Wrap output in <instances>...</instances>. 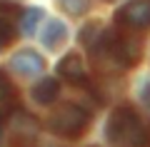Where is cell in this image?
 I'll use <instances>...</instances> for the list:
<instances>
[{
  "label": "cell",
  "mask_w": 150,
  "mask_h": 147,
  "mask_svg": "<svg viewBox=\"0 0 150 147\" xmlns=\"http://www.w3.org/2000/svg\"><path fill=\"white\" fill-rule=\"evenodd\" d=\"M105 137L112 147H148L150 127L133 107H115L105 122Z\"/></svg>",
  "instance_id": "cell-1"
},
{
  "label": "cell",
  "mask_w": 150,
  "mask_h": 147,
  "mask_svg": "<svg viewBox=\"0 0 150 147\" xmlns=\"http://www.w3.org/2000/svg\"><path fill=\"white\" fill-rule=\"evenodd\" d=\"M115 23L125 30H148L150 27V0H130L115 13Z\"/></svg>",
  "instance_id": "cell-4"
},
{
  "label": "cell",
  "mask_w": 150,
  "mask_h": 147,
  "mask_svg": "<svg viewBox=\"0 0 150 147\" xmlns=\"http://www.w3.org/2000/svg\"><path fill=\"white\" fill-rule=\"evenodd\" d=\"M35 137H38V122L30 115H25V112L13 115V122H10V145L13 147H33Z\"/></svg>",
  "instance_id": "cell-5"
},
{
  "label": "cell",
  "mask_w": 150,
  "mask_h": 147,
  "mask_svg": "<svg viewBox=\"0 0 150 147\" xmlns=\"http://www.w3.org/2000/svg\"><path fill=\"white\" fill-rule=\"evenodd\" d=\"M58 72L63 75V80H68L70 85H78V87L88 85V72H85V65H83L80 55H75V53H68L63 60H60Z\"/></svg>",
  "instance_id": "cell-7"
},
{
  "label": "cell",
  "mask_w": 150,
  "mask_h": 147,
  "mask_svg": "<svg viewBox=\"0 0 150 147\" xmlns=\"http://www.w3.org/2000/svg\"><path fill=\"white\" fill-rule=\"evenodd\" d=\"M88 125H90V112L83 110L80 105H73V102L60 105L48 120V130L58 137H65V140L80 137L88 130Z\"/></svg>",
  "instance_id": "cell-3"
},
{
  "label": "cell",
  "mask_w": 150,
  "mask_h": 147,
  "mask_svg": "<svg viewBox=\"0 0 150 147\" xmlns=\"http://www.w3.org/2000/svg\"><path fill=\"white\" fill-rule=\"evenodd\" d=\"M138 97H140V105L143 110L148 112V120H150V77H145L138 87Z\"/></svg>",
  "instance_id": "cell-12"
},
{
  "label": "cell",
  "mask_w": 150,
  "mask_h": 147,
  "mask_svg": "<svg viewBox=\"0 0 150 147\" xmlns=\"http://www.w3.org/2000/svg\"><path fill=\"white\" fill-rule=\"evenodd\" d=\"M10 70L15 75H23V77H35V75H40L45 70V63L35 50H20L18 55H13Z\"/></svg>",
  "instance_id": "cell-6"
},
{
  "label": "cell",
  "mask_w": 150,
  "mask_h": 147,
  "mask_svg": "<svg viewBox=\"0 0 150 147\" xmlns=\"http://www.w3.org/2000/svg\"><path fill=\"white\" fill-rule=\"evenodd\" d=\"M18 23H20V15H15V10L0 8V42L5 47L18 37V30H20Z\"/></svg>",
  "instance_id": "cell-9"
},
{
  "label": "cell",
  "mask_w": 150,
  "mask_h": 147,
  "mask_svg": "<svg viewBox=\"0 0 150 147\" xmlns=\"http://www.w3.org/2000/svg\"><path fill=\"white\" fill-rule=\"evenodd\" d=\"M58 80L55 77H43L40 82L33 87V100L38 102V105H53L55 100H58Z\"/></svg>",
  "instance_id": "cell-10"
},
{
  "label": "cell",
  "mask_w": 150,
  "mask_h": 147,
  "mask_svg": "<svg viewBox=\"0 0 150 147\" xmlns=\"http://www.w3.org/2000/svg\"><path fill=\"white\" fill-rule=\"evenodd\" d=\"M15 97V87L13 82L5 77V75H0V102H10Z\"/></svg>",
  "instance_id": "cell-13"
},
{
  "label": "cell",
  "mask_w": 150,
  "mask_h": 147,
  "mask_svg": "<svg viewBox=\"0 0 150 147\" xmlns=\"http://www.w3.org/2000/svg\"><path fill=\"white\" fill-rule=\"evenodd\" d=\"M0 142H3V117H0Z\"/></svg>",
  "instance_id": "cell-15"
},
{
  "label": "cell",
  "mask_w": 150,
  "mask_h": 147,
  "mask_svg": "<svg viewBox=\"0 0 150 147\" xmlns=\"http://www.w3.org/2000/svg\"><path fill=\"white\" fill-rule=\"evenodd\" d=\"M40 40H43V45L48 47V50H58V47L68 40V27H65V23L58 20V18H50V20L45 23V27H43Z\"/></svg>",
  "instance_id": "cell-8"
},
{
  "label": "cell",
  "mask_w": 150,
  "mask_h": 147,
  "mask_svg": "<svg viewBox=\"0 0 150 147\" xmlns=\"http://www.w3.org/2000/svg\"><path fill=\"white\" fill-rule=\"evenodd\" d=\"M60 5L65 8L68 13H85L88 10V0H60Z\"/></svg>",
  "instance_id": "cell-14"
},
{
  "label": "cell",
  "mask_w": 150,
  "mask_h": 147,
  "mask_svg": "<svg viewBox=\"0 0 150 147\" xmlns=\"http://www.w3.org/2000/svg\"><path fill=\"white\" fill-rule=\"evenodd\" d=\"M90 53L95 55V60H110L115 68H133L140 63V45L138 37L128 35L123 30H103V35L98 37V42L90 47Z\"/></svg>",
  "instance_id": "cell-2"
},
{
  "label": "cell",
  "mask_w": 150,
  "mask_h": 147,
  "mask_svg": "<svg viewBox=\"0 0 150 147\" xmlns=\"http://www.w3.org/2000/svg\"><path fill=\"white\" fill-rule=\"evenodd\" d=\"M3 47H5V45H3V42H0V50H3Z\"/></svg>",
  "instance_id": "cell-16"
},
{
  "label": "cell",
  "mask_w": 150,
  "mask_h": 147,
  "mask_svg": "<svg viewBox=\"0 0 150 147\" xmlns=\"http://www.w3.org/2000/svg\"><path fill=\"white\" fill-rule=\"evenodd\" d=\"M43 20V10L40 8H25V10H20V23H18V27H20L23 35H33V32L38 30V23Z\"/></svg>",
  "instance_id": "cell-11"
}]
</instances>
